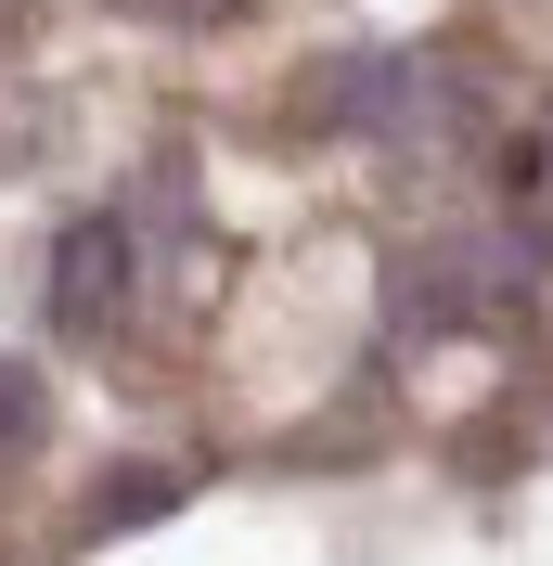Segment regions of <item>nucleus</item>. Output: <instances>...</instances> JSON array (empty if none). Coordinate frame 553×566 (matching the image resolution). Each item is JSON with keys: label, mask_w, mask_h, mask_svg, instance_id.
I'll return each instance as SVG.
<instances>
[{"label": "nucleus", "mask_w": 553, "mask_h": 566, "mask_svg": "<svg viewBox=\"0 0 553 566\" xmlns=\"http://www.w3.org/2000/svg\"><path fill=\"white\" fill-rule=\"evenodd\" d=\"M116 13H155V27H219V13H244V0H116Z\"/></svg>", "instance_id": "2"}, {"label": "nucleus", "mask_w": 553, "mask_h": 566, "mask_svg": "<svg viewBox=\"0 0 553 566\" xmlns=\"http://www.w3.org/2000/svg\"><path fill=\"white\" fill-rule=\"evenodd\" d=\"M13 27H27V0H0V39H13Z\"/></svg>", "instance_id": "3"}, {"label": "nucleus", "mask_w": 553, "mask_h": 566, "mask_svg": "<svg viewBox=\"0 0 553 566\" xmlns=\"http://www.w3.org/2000/svg\"><path fill=\"white\" fill-rule=\"evenodd\" d=\"M515 232H528V258H553V116L515 142Z\"/></svg>", "instance_id": "1"}]
</instances>
